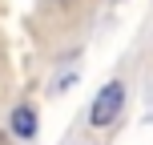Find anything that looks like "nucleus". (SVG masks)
Masks as SVG:
<instances>
[{"mask_svg":"<svg viewBox=\"0 0 153 145\" xmlns=\"http://www.w3.org/2000/svg\"><path fill=\"white\" fill-rule=\"evenodd\" d=\"M125 97H129L125 81H109L105 89L93 97V105H89V125H93V129H109V125H117V117L125 113Z\"/></svg>","mask_w":153,"mask_h":145,"instance_id":"1","label":"nucleus"},{"mask_svg":"<svg viewBox=\"0 0 153 145\" xmlns=\"http://www.w3.org/2000/svg\"><path fill=\"white\" fill-rule=\"evenodd\" d=\"M0 145H8V133H4V129H0Z\"/></svg>","mask_w":153,"mask_h":145,"instance_id":"3","label":"nucleus"},{"mask_svg":"<svg viewBox=\"0 0 153 145\" xmlns=\"http://www.w3.org/2000/svg\"><path fill=\"white\" fill-rule=\"evenodd\" d=\"M8 129H12V137L32 141L36 137V109L32 105H16L12 113H8Z\"/></svg>","mask_w":153,"mask_h":145,"instance_id":"2","label":"nucleus"}]
</instances>
